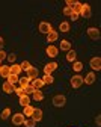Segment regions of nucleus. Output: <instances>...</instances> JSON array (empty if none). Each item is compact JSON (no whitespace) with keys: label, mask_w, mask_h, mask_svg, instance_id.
I'll return each instance as SVG.
<instances>
[{"label":"nucleus","mask_w":101,"mask_h":127,"mask_svg":"<svg viewBox=\"0 0 101 127\" xmlns=\"http://www.w3.org/2000/svg\"><path fill=\"white\" fill-rule=\"evenodd\" d=\"M65 103H66L65 95L57 94V95H54V97H53V104H54L56 107H63V106H65Z\"/></svg>","instance_id":"nucleus-1"},{"label":"nucleus","mask_w":101,"mask_h":127,"mask_svg":"<svg viewBox=\"0 0 101 127\" xmlns=\"http://www.w3.org/2000/svg\"><path fill=\"white\" fill-rule=\"evenodd\" d=\"M26 121V117L23 114H14L12 115V124L14 126H23Z\"/></svg>","instance_id":"nucleus-2"},{"label":"nucleus","mask_w":101,"mask_h":127,"mask_svg":"<svg viewBox=\"0 0 101 127\" xmlns=\"http://www.w3.org/2000/svg\"><path fill=\"white\" fill-rule=\"evenodd\" d=\"M80 15L85 18H89L92 15V11H91V6L88 3H81V9H80Z\"/></svg>","instance_id":"nucleus-3"},{"label":"nucleus","mask_w":101,"mask_h":127,"mask_svg":"<svg viewBox=\"0 0 101 127\" xmlns=\"http://www.w3.org/2000/svg\"><path fill=\"white\" fill-rule=\"evenodd\" d=\"M89 64H91V68H92L94 71H100V70H101V58H100V56L92 58Z\"/></svg>","instance_id":"nucleus-4"},{"label":"nucleus","mask_w":101,"mask_h":127,"mask_svg":"<svg viewBox=\"0 0 101 127\" xmlns=\"http://www.w3.org/2000/svg\"><path fill=\"white\" fill-rule=\"evenodd\" d=\"M88 36L91 38V39H94V41H98L100 39V30L97 29V27H89L88 29Z\"/></svg>","instance_id":"nucleus-5"},{"label":"nucleus","mask_w":101,"mask_h":127,"mask_svg":"<svg viewBox=\"0 0 101 127\" xmlns=\"http://www.w3.org/2000/svg\"><path fill=\"white\" fill-rule=\"evenodd\" d=\"M81 85H83V77H81V76L77 74V76H73V77H71V86H73L74 89L80 88Z\"/></svg>","instance_id":"nucleus-6"},{"label":"nucleus","mask_w":101,"mask_h":127,"mask_svg":"<svg viewBox=\"0 0 101 127\" xmlns=\"http://www.w3.org/2000/svg\"><path fill=\"white\" fill-rule=\"evenodd\" d=\"M51 30H53V27H51V24H50V23H47V21H42V23H39V32H41V33H45V35H48Z\"/></svg>","instance_id":"nucleus-7"},{"label":"nucleus","mask_w":101,"mask_h":127,"mask_svg":"<svg viewBox=\"0 0 101 127\" xmlns=\"http://www.w3.org/2000/svg\"><path fill=\"white\" fill-rule=\"evenodd\" d=\"M45 53H47L48 58H56L57 53H59V49H57L56 45H48L47 49H45Z\"/></svg>","instance_id":"nucleus-8"},{"label":"nucleus","mask_w":101,"mask_h":127,"mask_svg":"<svg viewBox=\"0 0 101 127\" xmlns=\"http://www.w3.org/2000/svg\"><path fill=\"white\" fill-rule=\"evenodd\" d=\"M56 68H57V64H56V62H50V64H47V65L44 67V73H45L47 76H51V73H53Z\"/></svg>","instance_id":"nucleus-9"},{"label":"nucleus","mask_w":101,"mask_h":127,"mask_svg":"<svg viewBox=\"0 0 101 127\" xmlns=\"http://www.w3.org/2000/svg\"><path fill=\"white\" fill-rule=\"evenodd\" d=\"M30 86L33 89H41L44 86V82H42V79H33V80H30Z\"/></svg>","instance_id":"nucleus-10"},{"label":"nucleus","mask_w":101,"mask_h":127,"mask_svg":"<svg viewBox=\"0 0 101 127\" xmlns=\"http://www.w3.org/2000/svg\"><path fill=\"white\" fill-rule=\"evenodd\" d=\"M59 32H60V33H68V32H70V23L68 21H62L59 24Z\"/></svg>","instance_id":"nucleus-11"},{"label":"nucleus","mask_w":101,"mask_h":127,"mask_svg":"<svg viewBox=\"0 0 101 127\" xmlns=\"http://www.w3.org/2000/svg\"><path fill=\"white\" fill-rule=\"evenodd\" d=\"M2 89H3V92H6V94H12V92H14V89H15V86H14V85H11V83L6 80V82L3 83Z\"/></svg>","instance_id":"nucleus-12"},{"label":"nucleus","mask_w":101,"mask_h":127,"mask_svg":"<svg viewBox=\"0 0 101 127\" xmlns=\"http://www.w3.org/2000/svg\"><path fill=\"white\" fill-rule=\"evenodd\" d=\"M27 77L30 79V80H33V79H38V70L35 67H30L29 71H27Z\"/></svg>","instance_id":"nucleus-13"},{"label":"nucleus","mask_w":101,"mask_h":127,"mask_svg":"<svg viewBox=\"0 0 101 127\" xmlns=\"http://www.w3.org/2000/svg\"><path fill=\"white\" fill-rule=\"evenodd\" d=\"M95 82V74L94 73H89L86 77H83V83H86V85H92Z\"/></svg>","instance_id":"nucleus-14"},{"label":"nucleus","mask_w":101,"mask_h":127,"mask_svg":"<svg viewBox=\"0 0 101 127\" xmlns=\"http://www.w3.org/2000/svg\"><path fill=\"white\" fill-rule=\"evenodd\" d=\"M9 74H11V70H9V67H8V65H2V67H0V76H2V77L8 79V77H9Z\"/></svg>","instance_id":"nucleus-15"},{"label":"nucleus","mask_w":101,"mask_h":127,"mask_svg":"<svg viewBox=\"0 0 101 127\" xmlns=\"http://www.w3.org/2000/svg\"><path fill=\"white\" fill-rule=\"evenodd\" d=\"M57 38H59V33H57V32H54V30H51L47 35V42H54Z\"/></svg>","instance_id":"nucleus-16"},{"label":"nucleus","mask_w":101,"mask_h":127,"mask_svg":"<svg viewBox=\"0 0 101 127\" xmlns=\"http://www.w3.org/2000/svg\"><path fill=\"white\" fill-rule=\"evenodd\" d=\"M32 120H35V121H41V120H42V110H41V109H35V110H33V114H32Z\"/></svg>","instance_id":"nucleus-17"},{"label":"nucleus","mask_w":101,"mask_h":127,"mask_svg":"<svg viewBox=\"0 0 101 127\" xmlns=\"http://www.w3.org/2000/svg\"><path fill=\"white\" fill-rule=\"evenodd\" d=\"M32 97H33V100L41 101V100H44V94L39 89H35V91H33V94H32Z\"/></svg>","instance_id":"nucleus-18"},{"label":"nucleus","mask_w":101,"mask_h":127,"mask_svg":"<svg viewBox=\"0 0 101 127\" xmlns=\"http://www.w3.org/2000/svg\"><path fill=\"white\" fill-rule=\"evenodd\" d=\"M9 70H11V74H15V76H18L21 73V67L18 64H12V67H9Z\"/></svg>","instance_id":"nucleus-19"},{"label":"nucleus","mask_w":101,"mask_h":127,"mask_svg":"<svg viewBox=\"0 0 101 127\" xmlns=\"http://www.w3.org/2000/svg\"><path fill=\"white\" fill-rule=\"evenodd\" d=\"M60 50H63V52H70V50H71V44H70V41H66V39L60 41Z\"/></svg>","instance_id":"nucleus-20"},{"label":"nucleus","mask_w":101,"mask_h":127,"mask_svg":"<svg viewBox=\"0 0 101 127\" xmlns=\"http://www.w3.org/2000/svg\"><path fill=\"white\" fill-rule=\"evenodd\" d=\"M18 83H20V86H21V88L24 89L26 86H29V85H30V79H29V77L26 76V77H23V79H20V80H18Z\"/></svg>","instance_id":"nucleus-21"},{"label":"nucleus","mask_w":101,"mask_h":127,"mask_svg":"<svg viewBox=\"0 0 101 127\" xmlns=\"http://www.w3.org/2000/svg\"><path fill=\"white\" fill-rule=\"evenodd\" d=\"M76 58H77V53L74 50H70L68 55H66V61L68 62H76Z\"/></svg>","instance_id":"nucleus-22"},{"label":"nucleus","mask_w":101,"mask_h":127,"mask_svg":"<svg viewBox=\"0 0 101 127\" xmlns=\"http://www.w3.org/2000/svg\"><path fill=\"white\" fill-rule=\"evenodd\" d=\"M33 110H35V107H32L30 104H29V106H24V112H23V115H24V117H32Z\"/></svg>","instance_id":"nucleus-23"},{"label":"nucleus","mask_w":101,"mask_h":127,"mask_svg":"<svg viewBox=\"0 0 101 127\" xmlns=\"http://www.w3.org/2000/svg\"><path fill=\"white\" fill-rule=\"evenodd\" d=\"M29 103H30V98H29V95H23V97H20V104L24 107V106H29Z\"/></svg>","instance_id":"nucleus-24"},{"label":"nucleus","mask_w":101,"mask_h":127,"mask_svg":"<svg viewBox=\"0 0 101 127\" xmlns=\"http://www.w3.org/2000/svg\"><path fill=\"white\" fill-rule=\"evenodd\" d=\"M42 82H44V85H51L53 82H54V79H53V76H44L42 77Z\"/></svg>","instance_id":"nucleus-25"},{"label":"nucleus","mask_w":101,"mask_h":127,"mask_svg":"<svg viewBox=\"0 0 101 127\" xmlns=\"http://www.w3.org/2000/svg\"><path fill=\"white\" fill-rule=\"evenodd\" d=\"M20 67H21V71H26V73H27V71H29V68H30L32 65H30V62H27V61H23V62L20 64Z\"/></svg>","instance_id":"nucleus-26"},{"label":"nucleus","mask_w":101,"mask_h":127,"mask_svg":"<svg viewBox=\"0 0 101 127\" xmlns=\"http://www.w3.org/2000/svg\"><path fill=\"white\" fill-rule=\"evenodd\" d=\"M20 79H18V76H15V74H9V77H8V82L11 83V85H15L17 82H18Z\"/></svg>","instance_id":"nucleus-27"},{"label":"nucleus","mask_w":101,"mask_h":127,"mask_svg":"<svg viewBox=\"0 0 101 127\" xmlns=\"http://www.w3.org/2000/svg\"><path fill=\"white\" fill-rule=\"evenodd\" d=\"M73 70H74V71H77V73H78V71H81V70H83V64L76 61V62L73 64Z\"/></svg>","instance_id":"nucleus-28"},{"label":"nucleus","mask_w":101,"mask_h":127,"mask_svg":"<svg viewBox=\"0 0 101 127\" xmlns=\"http://www.w3.org/2000/svg\"><path fill=\"white\" fill-rule=\"evenodd\" d=\"M0 117H2V120H8L9 117H11V109H3V112H2V115H0Z\"/></svg>","instance_id":"nucleus-29"},{"label":"nucleus","mask_w":101,"mask_h":127,"mask_svg":"<svg viewBox=\"0 0 101 127\" xmlns=\"http://www.w3.org/2000/svg\"><path fill=\"white\" fill-rule=\"evenodd\" d=\"M23 126H24V127H35V126H36V121L30 118V120H26Z\"/></svg>","instance_id":"nucleus-30"},{"label":"nucleus","mask_w":101,"mask_h":127,"mask_svg":"<svg viewBox=\"0 0 101 127\" xmlns=\"http://www.w3.org/2000/svg\"><path fill=\"white\" fill-rule=\"evenodd\" d=\"M14 92H15L17 95H20V97H23V95H24V89H23L21 86H17V88L14 89Z\"/></svg>","instance_id":"nucleus-31"},{"label":"nucleus","mask_w":101,"mask_h":127,"mask_svg":"<svg viewBox=\"0 0 101 127\" xmlns=\"http://www.w3.org/2000/svg\"><path fill=\"white\" fill-rule=\"evenodd\" d=\"M73 14V8H63V15H66V17H70V15Z\"/></svg>","instance_id":"nucleus-32"},{"label":"nucleus","mask_w":101,"mask_h":127,"mask_svg":"<svg viewBox=\"0 0 101 127\" xmlns=\"http://www.w3.org/2000/svg\"><path fill=\"white\" fill-rule=\"evenodd\" d=\"M33 91H35V89H33V88H32L30 85L24 88V94H26V95H29V94H33Z\"/></svg>","instance_id":"nucleus-33"},{"label":"nucleus","mask_w":101,"mask_h":127,"mask_svg":"<svg viewBox=\"0 0 101 127\" xmlns=\"http://www.w3.org/2000/svg\"><path fill=\"white\" fill-rule=\"evenodd\" d=\"M78 17H80V15H78L77 12H74V11H73V14L70 15V18H71L73 21H77V20H78Z\"/></svg>","instance_id":"nucleus-34"},{"label":"nucleus","mask_w":101,"mask_h":127,"mask_svg":"<svg viewBox=\"0 0 101 127\" xmlns=\"http://www.w3.org/2000/svg\"><path fill=\"white\" fill-rule=\"evenodd\" d=\"M76 0H66V6H68V8H71V6H76Z\"/></svg>","instance_id":"nucleus-35"},{"label":"nucleus","mask_w":101,"mask_h":127,"mask_svg":"<svg viewBox=\"0 0 101 127\" xmlns=\"http://www.w3.org/2000/svg\"><path fill=\"white\" fill-rule=\"evenodd\" d=\"M6 58H8V61H9V62H14V61H15V59H17V56H15V55H14V53H11V55H8V56H6Z\"/></svg>","instance_id":"nucleus-36"},{"label":"nucleus","mask_w":101,"mask_h":127,"mask_svg":"<svg viewBox=\"0 0 101 127\" xmlns=\"http://www.w3.org/2000/svg\"><path fill=\"white\" fill-rule=\"evenodd\" d=\"M6 56H8V55H6L3 50H0V62H2L3 59H6Z\"/></svg>","instance_id":"nucleus-37"},{"label":"nucleus","mask_w":101,"mask_h":127,"mask_svg":"<svg viewBox=\"0 0 101 127\" xmlns=\"http://www.w3.org/2000/svg\"><path fill=\"white\" fill-rule=\"evenodd\" d=\"M3 45H5V41H3V38H2V36H0V50L3 49Z\"/></svg>","instance_id":"nucleus-38"},{"label":"nucleus","mask_w":101,"mask_h":127,"mask_svg":"<svg viewBox=\"0 0 101 127\" xmlns=\"http://www.w3.org/2000/svg\"><path fill=\"white\" fill-rule=\"evenodd\" d=\"M0 67H2V65H0Z\"/></svg>","instance_id":"nucleus-39"}]
</instances>
